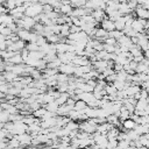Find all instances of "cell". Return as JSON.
<instances>
[{"instance_id": "5b68a950", "label": "cell", "mask_w": 149, "mask_h": 149, "mask_svg": "<svg viewBox=\"0 0 149 149\" xmlns=\"http://www.w3.org/2000/svg\"><path fill=\"white\" fill-rule=\"evenodd\" d=\"M57 70H58V73H63V74H66V76H70V74H73L74 65H72V64H61Z\"/></svg>"}, {"instance_id": "4316f807", "label": "cell", "mask_w": 149, "mask_h": 149, "mask_svg": "<svg viewBox=\"0 0 149 149\" xmlns=\"http://www.w3.org/2000/svg\"><path fill=\"white\" fill-rule=\"evenodd\" d=\"M102 44H104V43H102ZM115 49H116V45L114 47V45H106V44H104V50H105L107 54H114Z\"/></svg>"}, {"instance_id": "d4e9b609", "label": "cell", "mask_w": 149, "mask_h": 149, "mask_svg": "<svg viewBox=\"0 0 149 149\" xmlns=\"http://www.w3.org/2000/svg\"><path fill=\"white\" fill-rule=\"evenodd\" d=\"M26 49L28 50V52H33V51H38L40 47L34 42H29V43L26 44Z\"/></svg>"}, {"instance_id": "277c9868", "label": "cell", "mask_w": 149, "mask_h": 149, "mask_svg": "<svg viewBox=\"0 0 149 149\" xmlns=\"http://www.w3.org/2000/svg\"><path fill=\"white\" fill-rule=\"evenodd\" d=\"M17 141H19V143H20V148H22V147H28V146H30L31 144V135L30 134H28V133H24V134H21V135H16V136H14Z\"/></svg>"}, {"instance_id": "ffe728a7", "label": "cell", "mask_w": 149, "mask_h": 149, "mask_svg": "<svg viewBox=\"0 0 149 149\" xmlns=\"http://www.w3.org/2000/svg\"><path fill=\"white\" fill-rule=\"evenodd\" d=\"M69 34H70V26H68V24H63V26H61V30H59V34H58V36H61L62 38L63 37H68L69 36Z\"/></svg>"}, {"instance_id": "52a82bcc", "label": "cell", "mask_w": 149, "mask_h": 149, "mask_svg": "<svg viewBox=\"0 0 149 149\" xmlns=\"http://www.w3.org/2000/svg\"><path fill=\"white\" fill-rule=\"evenodd\" d=\"M134 15L136 19H142V20H148L149 17V10L148 9H144V8H141L140 6H137L134 10Z\"/></svg>"}, {"instance_id": "7402d4cb", "label": "cell", "mask_w": 149, "mask_h": 149, "mask_svg": "<svg viewBox=\"0 0 149 149\" xmlns=\"http://www.w3.org/2000/svg\"><path fill=\"white\" fill-rule=\"evenodd\" d=\"M64 127H65L68 130H70V132H74V130H78V122H77V121H72V120H70Z\"/></svg>"}, {"instance_id": "30bf717a", "label": "cell", "mask_w": 149, "mask_h": 149, "mask_svg": "<svg viewBox=\"0 0 149 149\" xmlns=\"http://www.w3.org/2000/svg\"><path fill=\"white\" fill-rule=\"evenodd\" d=\"M100 28H102V29H104V30H106L107 33L113 31V30H114V22H113V21H111L109 19L105 17V19L100 22Z\"/></svg>"}, {"instance_id": "9a60e30c", "label": "cell", "mask_w": 149, "mask_h": 149, "mask_svg": "<svg viewBox=\"0 0 149 149\" xmlns=\"http://www.w3.org/2000/svg\"><path fill=\"white\" fill-rule=\"evenodd\" d=\"M125 27H126V22H125V17H123V16H121V17H119L118 20L114 21V29H115V30L122 31V29H123Z\"/></svg>"}, {"instance_id": "6da1fadb", "label": "cell", "mask_w": 149, "mask_h": 149, "mask_svg": "<svg viewBox=\"0 0 149 149\" xmlns=\"http://www.w3.org/2000/svg\"><path fill=\"white\" fill-rule=\"evenodd\" d=\"M42 13H43V5H41L40 2H31V5L26 8L24 16L35 19L36 16L41 15Z\"/></svg>"}, {"instance_id": "8992f818", "label": "cell", "mask_w": 149, "mask_h": 149, "mask_svg": "<svg viewBox=\"0 0 149 149\" xmlns=\"http://www.w3.org/2000/svg\"><path fill=\"white\" fill-rule=\"evenodd\" d=\"M71 12H72V7L70 6V2L69 1H62L61 2V7L58 9V13H61L62 15L70 16L71 15Z\"/></svg>"}, {"instance_id": "f1b7e54d", "label": "cell", "mask_w": 149, "mask_h": 149, "mask_svg": "<svg viewBox=\"0 0 149 149\" xmlns=\"http://www.w3.org/2000/svg\"><path fill=\"white\" fill-rule=\"evenodd\" d=\"M24 149H37V147H34V146L33 147H26Z\"/></svg>"}, {"instance_id": "7c38bea8", "label": "cell", "mask_w": 149, "mask_h": 149, "mask_svg": "<svg viewBox=\"0 0 149 149\" xmlns=\"http://www.w3.org/2000/svg\"><path fill=\"white\" fill-rule=\"evenodd\" d=\"M135 126H136V123H135L133 120L127 119V120H125V121H122V122H121L120 128H122V129H123V132H127V130H133Z\"/></svg>"}, {"instance_id": "2e32d148", "label": "cell", "mask_w": 149, "mask_h": 149, "mask_svg": "<svg viewBox=\"0 0 149 149\" xmlns=\"http://www.w3.org/2000/svg\"><path fill=\"white\" fill-rule=\"evenodd\" d=\"M58 107H59V105L56 101H52V102H49V104L44 105V108H45L47 112H51V113H55V114H56Z\"/></svg>"}, {"instance_id": "83f0119b", "label": "cell", "mask_w": 149, "mask_h": 149, "mask_svg": "<svg viewBox=\"0 0 149 149\" xmlns=\"http://www.w3.org/2000/svg\"><path fill=\"white\" fill-rule=\"evenodd\" d=\"M81 31V29L79 27H76V26H70V34H76V33H79Z\"/></svg>"}, {"instance_id": "9c48e42d", "label": "cell", "mask_w": 149, "mask_h": 149, "mask_svg": "<svg viewBox=\"0 0 149 149\" xmlns=\"http://www.w3.org/2000/svg\"><path fill=\"white\" fill-rule=\"evenodd\" d=\"M90 15L93 17V20H94L95 22H101V21L106 17L105 12H104L102 9H94V10H92V12L90 13Z\"/></svg>"}, {"instance_id": "44dd1931", "label": "cell", "mask_w": 149, "mask_h": 149, "mask_svg": "<svg viewBox=\"0 0 149 149\" xmlns=\"http://www.w3.org/2000/svg\"><path fill=\"white\" fill-rule=\"evenodd\" d=\"M86 106H87V105H86L84 101L77 100V101L74 102V105H73V109L77 111V112H83V111L86 108Z\"/></svg>"}, {"instance_id": "ba28073f", "label": "cell", "mask_w": 149, "mask_h": 149, "mask_svg": "<svg viewBox=\"0 0 149 149\" xmlns=\"http://www.w3.org/2000/svg\"><path fill=\"white\" fill-rule=\"evenodd\" d=\"M72 109H73L72 106H69V105L64 104V105H62V106L58 107V109H57V112H56V115H57V116H68V114H69Z\"/></svg>"}, {"instance_id": "603a6c76", "label": "cell", "mask_w": 149, "mask_h": 149, "mask_svg": "<svg viewBox=\"0 0 149 149\" xmlns=\"http://www.w3.org/2000/svg\"><path fill=\"white\" fill-rule=\"evenodd\" d=\"M123 36V33L122 31H120V30H113V31H109L108 33V35H107V37H112V38H114L115 41H118L120 37H122Z\"/></svg>"}, {"instance_id": "8fae6325", "label": "cell", "mask_w": 149, "mask_h": 149, "mask_svg": "<svg viewBox=\"0 0 149 149\" xmlns=\"http://www.w3.org/2000/svg\"><path fill=\"white\" fill-rule=\"evenodd\" d=\"M112 128H113V126H112V125H109L108 122H102V123H100V125H98V126H97L95 132H98L99 134L106 135V133H107L109 129H112Z\"/></svg>"}, {"instance_id": "484cf974", "label": "cell", "mask_w": 149, "mask_h": 149, "mask_svg": "<svg viewBox=\"0 0 149 149\" xmlns=\"http://www.w3.org/2000/svg\"><path fill=\"white\" fill-rule=\"evenodd\" d=\"M102 43L104 44H106V45H116V41L114 40V38H112V37H107V38H105L104 41H102Z\"/></svg>"}, {"instance_id": "5bb4252c", "label": "cell", "mask_w": 149, "mask_h": 149, "mask_svg": "<svg viewBox=\"0 0 149 149\" xmlns=\"http://www.w3.org/2000/svg\"><path fill=\"white\" fill-rule=\"evenodd\" d=\"M7 62L10 63V64H13V65H21V64H23V59H22L20 52L15 54V55H14L12 58H9Z\"/></svg>"}, {"instance_id": "cb8c5ba5", "label": "cell", "mask_w": 149, "mask_h": 149, "mask_svg": "<svg viewBox=\"0 0 149 149\" xmlns=\"http://www.w3.org/2000/svg\"><path fill=\"white\" fill-rule=\"evenodd\" d=\"M69 79H70V76H66L63 73H57V76H56L57 84L58 83H69Z\"/></svg>"}, {"instance_id": "3957f363", "label": "cell", "mask_w": 149, "mask_h": 149, "mask_svg": "<svg viewBox=\"0 0 149 149\" xmlns=\"http://www.w3.org/2000/svg\"><path fill=\"white\" fill-rule=\"evenodd\" d=\"M16 36H17V38L19 40H21V41H23V42H30L31 40H33V37L35 36V34L33 33V31H30V30H24V29H19L16 33Z\"/></svg>"}, {"instance_id": "7a4b0ae2", "label": "cell", "mask_w": 149, "mask_h": 149, "mask_svg": "<svg viewBox=\"0 0 149 149\" xmlns=\"http://www.w3.org/2000/svg\"><path fill=\"white\" fill-rule=\"evenodd\" d=\"M24 133H27V125H24L22 121L13 122L12 129H10V132H9V134H10L12 136L21 135V134H24Z\"/></svg>"}, {"instance_id": "d6986e66", "label": "cell", "mask_w": 149, "mask_h": 149, "mask_svg": "<svg viewBox=\"0 0 149 149\" xmlns=\"http://www.w3.org/2000/svg\"><path fill=\"white\" fill-rule=\"evenodd\" d=\"M149 136H148V134H143V135H140L139 136V143H140V146L141 147H143V148H148V146H149Z\"/></svg>"}, {"instance_id": "ac0fdd59", "label": "cell", "mask_w": 149, "mask_h": 149, "mask_svg": "<svg viewBox=\"0 0 149 149\" xmlns=\"http://www.w3.org/2000/svg\"><path fill=\"white\" fill-rule=\"evenodd\" d=\"M70 95H69V93L68 92H65V93H59V95L56 98V102L59 105V106H62V105H64L65 102H66V100H68V98H69Z\"/></svg>"}, {"instance_id": "4fadbf2b", "label": "cell", "mask_w": 149, "mask_h": 149, "mask_svg": "<svg viewBox=\"0 0 149 149\" xmlns=\"http://www.w3.org/2000/svg\"><path fill=\"white\" fill-rule=\"evenodd\" d=\"M135 111H148V100H142V99L136 100Z\"/></svg>"}, {"instance_id": "e0dca14e", "label": "cell", "mask_w": 149, "mask_h": 149, "mask_svg": "<svg viewBox=\"0 0 149 149\" xmlns=\"http://www.w3.org/2000/svg\"><path fill=\"white\" fill-rule=\"evenodd\" d=\"M45 108L44 107H40V108H37L36 111H34L33 113H31V115L35 118V119H37V120H42L43 119V116H44V114H45Z\"/></svg>"}]
</instances>
